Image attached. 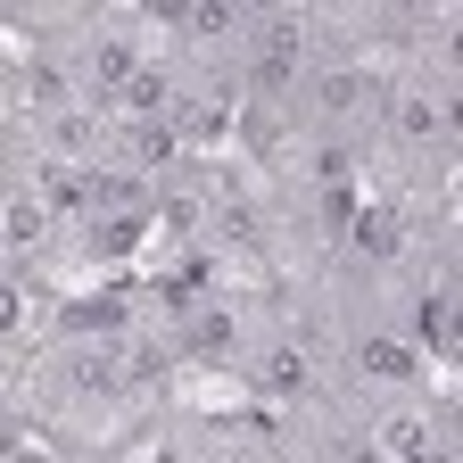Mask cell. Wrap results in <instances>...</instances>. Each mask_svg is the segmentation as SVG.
Here are the masks:
<instances>
[{
  "instance_id": "cell-11",
  "label": "cell",
  "mask_w": 463,
  "mask_h": 463,
  "mask_svg": "<svg viewBox=\"0 0 463 463\" xmlns=\"http://www.w3.org/2000/svg\"><path fill=\"white\" fill-rule=\"evenodd\" d=\"M339 463H381V447H347V455H339Z\"/></svg>"
},
{
  "instance_id": "cell-8",
  "label": "cell",
  "mask_w": 463,
  "mask_h": 463,
  "mask_svg": "<svg viewBox=\"0 0 463 463\" xmlns=\"http://www.w3.org/2000/svg\"><path fill=\"white\" fill-rule=\"evenodd\" d=\"M9 241H17V249H33V241H42V215H33V199H17V207H9Z\"/></svg>"
},
{
  "instance_id": "cell-1",
  "label": "cell",
  "mask_w": 463,
  "mask_h": 463,
  "mask_svg": "<svg viewBox=\"0 0 463 463\" xmlns=\"http://www.w3.org/2000/svg\"><path fill=\"white\" fill-rule=\"evenodd\" d=\"M91 83L99 91H133L141 75H133V50L125 42H91Z\"/></svg>"
},
{
  "instance_id": "cell-7",
  "label": "cell",
  "mask_w": 463,
  "mask_h": 463,
  "mask_svg": "<svg viewBox=\"0 0 463 463\" xmlns=\"http://www.w3.org/2000/svg\"><path fill=\"white\" fill-rule=\"evenodd\" d=\"M381 439H389V455H414V463H422V422H414V414H397Z\"/></svg>"
},
{
  "instance_id": "cell-6",
  "label": "cell",
  "mask_w": 463,
  "mask_h": 463,
  "mask_svg": "<svg viewBox=\"0 0 463 463\" xmlns=\"http://www.w3.org/2000/svg\"><path fill=\"white\" fill-rule=\"evenodd\" d=\"M397 133H405V141H430V133H439V108H430V99H397Z\"/></svg>"
},
{
  "instance_id": "cell-9",
  "label": "cell",
  "mask_w": 463,
  "mask_h": 463,
  "mask_svg": "<svg viewBox=\"0 0 463 463\" xmlns=\"http://www.w3.org/2000/svg\"><path fill=\"white\" fill-rule=\"evenodd\" d=\"M215 223H223V241H241V249H249V241H257V215H249V207H223V215H215Z\"/></svg>"
},
{
  "instance_id": "cell-3",
  "label": "cell",
  "mask_w": 463,
  "mask_h": 463,
  "mask_svg": "<svg viewBox=\"0 0 463 463\" xmlns=\"http://www.w3.org/2000/svg\"><path fill=\"white\" fill-rule=\"evenodd\" d=\"M364 91H373V83H364L356 67H339V75H323V91H315V99H323L331 116H347V108H364Z\"/></svg>"
},
{
  "instance_id": "cell-4",
  "label": "cell",
  "mask_w": 463,
  "mask_h": 463,
  "mask_svg": "<svg viewBox=\"0 0 463 463\" xmlns=\"http://www.w3.org/2000/svg\"><path fill=\"white\" fill-rule=\"evenodd\" d=\"M356 249H364V257H397V249H405V241H397V215H364V223H356Z\"/></svg>"
},
{
  "instance_id": "cell-10",
  "label": "cell",
  "mask_w": 463,
  "mask_h": 463,
  "mask_svg": "<svg viewBox=\"0 0 463 463\" xmlns=\"http://www.w3.org/2000/svg\"><path fill=\"white\" fill-rule=\"evenodd\" d=\"M439 125H447V133H455V141H463V91H455V99H447V116H439Z\"/></svg>"
},
{
  "instance_id": "cell-2",
  "label": "cell",
  "mask_w": 463,
  "mask_h": 463,
  "mask_svg": "<svg viewBox=\"0 0 463 463\" xmlns=\"http://www.w3.org/2000/svg\"><path fill=\"white\" fill-rule=\"evenodd\" d=\"M364 373L373 381H405V373H414V347H405V339H364Z\"/></svg>"
},
{
  "instance_id": "cell-5",
  "label": "cell",
  "mask_w": 463,
  "mask_h": 463,
  "mask_svg": "<svg viewBox=\"0 0 463 463\" xmlns=\"http://www.w3.org/2000/svg\"><path fill=\"white\" fill-rule=\"evenodd\" d=\"M265 389H307V356H289V347H273V356H265Z\"/></svg>"
}]
</instances>
